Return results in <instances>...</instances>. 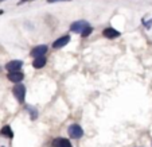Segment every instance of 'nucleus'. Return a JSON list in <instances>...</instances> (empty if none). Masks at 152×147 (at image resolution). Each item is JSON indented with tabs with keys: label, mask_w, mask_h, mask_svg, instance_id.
<instances>
[{
	"label": "nucleus",
	"mask_w": 152,
	"mask_h": 147,
	"mask_svg": "<svg viewBox=\"0 0 152 147\" xmlns=\"http://www.w3.org/2000/svg\"><path fill=\"white\" fill-rule=\"evenodd\" d=\"M7 78H8L11 82L19 84L20 81H23L24 74L20 72V70H18V72H8V74H7Z\"/></svg>",
	"instance_id": "nucleus-4"
},
{
	"label": "nucleus",
	"mask_w": 152,
	"mask_h": 147,
	"mask_svg": "<svg viewBox=\"0 0 152 147\" xmlns=\"http://www.w3.org/2000/svg\"><path fill=\"white\" fill-rule=\"evenodd\" d=\"M90 24L86 22V20H77L74 23L70 24V31L72 32H75V34H81L86 27H89Z\"/></svg>",
	"instance_id": "nucleus-2"
},
{
	"label": "nucleus",
	"mask_w": 152,
	"mask_h": 147,
	"mask_svg": "<svg viewBox=\"0 0 152 147\" xmlns=\"http://www.w3.org/2000/svg\"><path fill=\"white\" fill-rule=\"evenodd\" d=\"M69 42H70V35H63V37L58 38V39H55L53 42V47L54 49H61V47L66 46Z\"/></svg>",
	"instance_id": "nucleus-5"
},
{
	"label": "nucleus",
	"mask_w": 152,
	"mask_h": 147,
	"mask_svg": "<svg viewBox=\"0 0 152 147\" xmlns=\"http://www.w3.org/2000/svg\"><path fill=\"white\" fill-rule=\"evenodd\" d=\"M22 66H23V62L19 60H14V61H10L8 64L6 65V69L8 70V72H18V70L22 69Z\"/></svg>",
	"instance_id": "nucleus-8"
},
{
	"label": "nucleus",
	"mask_w": 152,
	"mask_h": 147,
	"mask_svg": "<svg viewBox=\"0 0 152 147\" xmlns=\"http://www.w3.org/2000/svg\"><path fill=\"white\" fill-rule=\"evenodd\" d=\"M144 26H145V27H147V29H149V27H151V26H152V19H151V20H149V22H144Z\"/></svg>",
	"instance_id": "nucleus-15"
},
{
	"label": "nucleus",
	"mask_w": 152,
	"mask_h": 147,
	"mask_svg": "<svg viewBox=\"0 0 152 147\" xmlns=\"http://www.w3.org/2000/svg\"><path fill=\"white\" fill-rule=\"evenodd\" d=\"M28 111H30V113H31V119L34 120V119H37V116H38V112L35 110H31V108H28Z\"/></svg>",
	"instance_id": "nucleus-13"
},
{
	"label": "nucleus",
	"mask_w": 152,
	"mask_h": 147,
	"mask_svg": "<svg viewBox=\"0 0 152 147\" xmlns=\"http://www.w3.org/2000/svg\"><path fill=\"white\" fill-rule=\"evenodd\" d=\"M45 65H46V58L45 57L34 58V61H32V66H34L35 69H40V68H43Z\"/></svg>",
	"instance_id": "nucleus-10"
},
{
	"label": "nucleus",
	"mask_w": 152,
	"mask_h": 147,
	"mask_svg": "<svg viewBox=\"0 0 152 147\" xmlns=\"http://www.w3.org/2000/svg\"><path fill=\"white\" fill-rule=\"evenodd\" d=\"M0 1H4V0H0Z\"/></svg>",
	"instance_id": "nucleus-18"
},
{
	"label": "nucleus",
	"mask_w": 152,
	"mask_h": 147,
	"mask_svg": "<svg viewBox=\"0 0 152 147\" xmlns=\"http://www.w3.org/2000/svg\"><path fill=\"white\" fill-rule=\"evenodd\" d=\"M47 53V46L46 45H39V46H35L34 49L31 50V55L34 58L38 57H45V54Z\"/></svg>",
	"instance_id": "nucleus-6"
},
{
	"label": "nucleus",
	"mask_w": 152,
	"mask_h": 147,
	"mask_svg": "<svg viewBox=\"0 0 152 147\" xmlns=\"http://www.w3.org/2000/svg\"><path fill=\"white\" fill-rule=\"evenodd\" d=\"M102 35L105 38H108V39H116V38L120 37V31H117L113 27H106V29H104Z\"/></svg>",
	"instance_id": "nucleus-7"
},
{
	"label": "nucleus",
	"mask_w": 152,
	"mask_h": 147,
	"mask_svg": "<svg viewBox=\"0 0 152 147\" xmlns=\"http://www.w3.org/2000/svg\"><path fill=\"white\" fill-rule=\"evenodd\" d=\"M67 132H69L70 138H73V139H80L83 136V130L81 128L80 124H72L67 128Z\"/></svg>",
	"instance_id": "nucleus-3"
},
{
	"label": "nucleus",
	"mask_w": 152,
	"mask_h": 147,
	"mask_svg": "<svg viewBox=\"0 0 152 147\" xmlns=\"http://www.w3.org/2000/svg\"><path fill=\"white\" fill-rule=\"evenodd\" d=\"M92 31H93V27H90V26H89V27H86V29L83 30L82 32H81V37H82V38L89 37V35L92 34Z\"/></svg>",
	"instance_id": "nucleus-12"
},
{
	"label": "nucleus",
	"mask_w": 152,
	"mask_h": 147,
	"mask_svg": "<svg viewBox=\"0 0 152 147\" xmlns=\"http://www.w3.org/2000/svg\"><path fill=\"white\" fill-rule=\"evenodd\" d=\"M58 1H70V0H47V3H58Z\"/></svg>",
	"instance_id": "nucleus-14"
},
{
	"label": "nucleus",
	"mask_w": 152,
	"mask_h": 147,
	"mask_svg": "<svg viewBox=\"0 0 152 147\" xmlns=\"http://www.w3.org/2000/svg\"><path fill=\"white\" fill-rule=\"evenodd\" d=\"M12 92H14V96L16 97V100L19 103H23L24 98H26V87L23 84H16L14 88H12Z\"/></svg>",
	"instance_id": "nucleus-1"
},
{
	"label": "nucleus",
	"mask_w": 152,
	"mask_h": 147,
	"mask_svg": "<svg viewBox=\"0 0 152 147\" xmlns=\"http://www.w3.org/2000/svg\"><path fill=\"white\" fill-rule=\"evenodd\" d=\"M0 134H1V136H6V138H8V139L14 138V131H12V128L10 127V126H4V127L0 130Z\"/></svg>",
	"instance_id": "nucleus-11"
},
{
	"label": "nucleus",
	"mask_w": 152,
	"mask_h": 147,
	"mask_svg": "<svg viewBox=\"0 0 152 147\" xmlns=\"http://www.w3.org/2000/svg\"><path fill=\"white\" fill-rule=\"evenodd\" d=\"M27 1H32V0H19V3L18 4L20 6V4H23V3H27Z\"/></svg>",
	"instance_id": "nucleus-16"
},
{
	"label": "nucleus",
	"mask_w": 152,
	"mask_h": 147,
	"mask_svg": "<svg viewBox=\"0 0 152 147\" xmlns=\"http://www.w3.org/2000/svg\"><path fill=\"white\" fill-rule=\"evenodd\" d=\"M4 14V11H3V10H0V15H3Z\"/></svg>",
	"instance_id": "nucleus-17"
},
{
	"label": "nucleus",
	"mask_w": 152,
	"mask_h": 147,
	"mask_svg": "<svg viewBox=\"0 0 152 147\" xmlns=\"http://www.w3.org/2000/svg\"><path fill=\"white\" fill-rule=\"evenodd\" d=\"M53 147H73L69 139L66 138H55L51 143Z\"/></svg>",
	"instance_id": "nucleus-9"
}]
</instances>
